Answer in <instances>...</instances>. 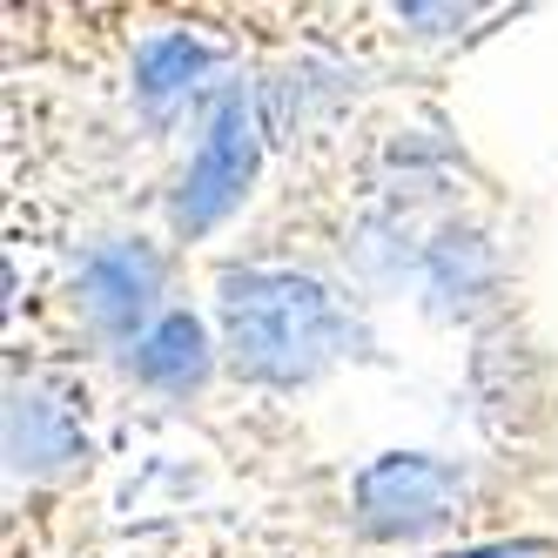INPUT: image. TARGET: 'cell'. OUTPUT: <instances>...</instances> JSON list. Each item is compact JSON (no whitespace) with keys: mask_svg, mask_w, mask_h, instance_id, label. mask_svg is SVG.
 <instances>
[{"mask_svg":"<svg viewBox=\"0 0 558 558\" xmlns=\"http://www.w3.org/2000/svg\"><path fill=\"white\" fill-rule=\"evenodd\" d=\"M356 518L364 532L377 538H424V532H445L458 505H464V471L445 458H424V451H390L377 464L356 471Z\"/></svg>","mask_w":558,"mask_h":558,"instance_id":"7a4b0ae2","label":"cell"},{"mask_svg":"<svg viewBox=\"0 0 558 558\" xmlns=\"http://www.w3.org/2000/svg\"><path fill=\"white\" fill-rule=\"evenodd\" d=\"M222 337L235 371L263 384H296L316 377L343 343V310L324 283L296 269H243L222 283Z\"/></svg>","mask_w":558,"mask_h":558,"instance_id":"6da1fadb","label":"cell"},{"mask_svg":"<svg viewBox=\"0 0 558 558\" xmlns=\"http://www.w3.org/2000/svg\"><path fill=\"white\" fill-rule=\"evenodd\" d=\"M82 424H74V411L61 404V397H41V390H27L14 397V411H8V451H14V471H61L82 458Z\"/></svg>","mask_w":558,"mask_h":558,"instance_id":"8992f818","label":"cell"},{"mask_svg":"<svg viewBox=\"0 0 558 558\" xmlns=\"http://www.w3.org/2000/svg\"><path fill=\"white\" fill-rule=\"evenodd\" d=\"M203 74H209V48L195 41V34H155V41H142L135 88H142V101L155 114H169L175 101H189Z\"/></svg>","mask_w":558,"mask_h":558,"instance_id":"52a82bcc","label":"cell"},{"mask_svg":"<svg viewBox=\"0 0 558 558\" xmlns=\"http://www.w3.org/2000/svg\"><path fill=\"white\" fill-rule=\"evenodd\" d=\"M74 296H82L88 324L108 330V337H135L148 324L155 296H162V256L148 243H129V235H114V243L88 250L82 276H74Z\"/></svg>","mask_w":558,"mask_h":558,"instance_id":"277c9868","label":"cell"},{"mask_svg":"<svg viewBox=\"0 0 558 558\" xmlns=\"http://www.w3.org/2000/svg\"><path fill=\"white\" fill-rule=\"evenodd\" d=\"M129 371L148 390H195V384L209 377V337H203V324H195L189 310L155 316V324L135 337V350H129Z\"/></svg>","mask_w":558,"mask_h":558,"instance_id":"5b68a950","label":"cell"},{"mask_svg":"<svg viewBox=\"0 0 558 558\" xmlns=\"http://www.w3.org/2000/svg\"><path fill=\"white\" fill-rule=\"evenodd\" d=\"M250 175H256V114L243 95H222L203 142H195L189 169H182V189H175V222L189 235L216 229L235 203L250 195Z\"/></svg>","mask_w":558,"mask_h":558,"instance_id":"3957f363","label":"cell"}]
</instances>
